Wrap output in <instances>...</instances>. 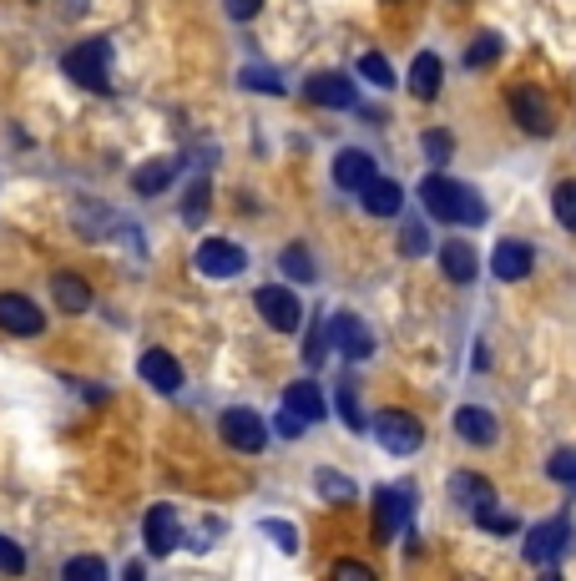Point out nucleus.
I'll list each match as a JSON object with an SVG mask.
<instances>
[{
    "mask_svg": "<svg viewBox=\"0 0 576 581\" xmlns=\"http://www.w3.org/2000/svg\"><path fill=\"white\" fill-rule=\"evenodd\" d=\"M420 203L430 207V218H445V223H486V198L465 182H450V177H425L420 188Z\"/></svg>",
    "mask_w": 576,
    "mask_h": 581,
    "instance_id": "nucleus-1",
    "label": "nucleus"
},
{
    "mask_svg": "<svg viewBox=\"0 0 576 581\" xmlns=\"http://www.w3.org/2000/svg\"><path fill=\"white\" fill-rule=\"evenodd\" d=\"M66 76L87 91H112V46L106 41H87L66 51Z\"/></svg>",
    "mask_w": 576,
    "mask_h": 581,
    "instance_id": "nucleus-2",
    "label": "nucleus"
},
{
    "mask_svg": "<svg viewBox=\"0 0 576 581\" xmlns=\"http://www.w3.org/2000/svg\"><path fill=\"white\" fill-rule=\"evenodd\" d=\"M370 425H374V440L389 455H410L425 445V425L414 420V415H405V409H380Z\"/></svg>",
    "mask_w": 576,
    "mask_h": 581,
    "instance_id": "nucleus-3",
    "label": "nucleus"
},
{
    "mask_svg": "<svg viewBox=\"0 0 576 581\" xmlns=\"http://www.w3.org/2000/svg\"><path fill=\"white\" fill-rule=\"evenodd\" d=\"M572 521H541V526H532V536H526V561L532 567H556L566 552H572Z\"/></svg>",
    "mask_w": 576,
    "mask_h": 581,
    "instance_id": "nucleus-4",
    "label": "nucleus"
},
{
    "mask_svg": "<svg viewBox=\"0 0 576 581\" xmlns=\"http://www.w3.org/2000/svg\"><path fill=\"white\" fill-rule=\"evenodd\" d=\"M511 116H516V127L532 131V137H551V131H556V112H551L547 91H536V87H511Z\"/></svg>",
    "mask_w": 576,
    "mask_h": 581,
    "instance_id": "nucleus-5",
    "label": "nucleus"
},
{
    "mask_svg": "<svg viewBox=\"0 0 576 581\" xmlns=\"http://www.w3.org/2000/svg\"><path fill=\"white\" fill-rule=\"evenodd\" d=\"M253 304H258V314H264L279 334H294L298 324H304V304H298L294 289H283V283H264V289L253 293Z\"/></svg>",
    "mask_w": 576,
    "mask_h": 581,
    "instance_id": "nucleus-6",
    "label": "nucleus"
},
{
    "mask_svg": "<svg viewBox=\"0 0 576 581\" xmlns=\"http://www.w3.org/2000/svg\"><path fill=\"white\" fill-rule=\"evenodd\" d=\"M218 425H222V440H228L233 451H243V455L264 451L268 430H264V415H258V409H222Z\"/></svg>",
    "mask_w": 576,
    "mask_h": 581,
    "instance_id": "nucleus-7",
    "label": "nucleus"
},
{
    "mask_svg": "<svg viewBox=\"0 0 576 581\" xmlns=\"http://www.w3.org/2000/svg\"><path fill=\"white\" fill-rule=\"evenodd\" d=\"M329 339H334V349H340L344 359H370L374 354V334L359 314H334L329 319Z\"/></svg>",
    "mask_w": 576,
    "mask_h": 581,
    "instance_id": "nucleus-8",
    "label": "nucleus"
},
{
    "mask_svg": "<svg viewBox=\"0 0 576 581\" xmlns=\"http://www.w3.org/2000/svg\"><path fill=\"white\" fill-rule=\"evenodd\" d=\"M197 274H207V278H238L243 274V248L238 243H228V238H207V243H197Z\"/></svg>",
    "mask_w": 576,
    "mask_h": 581,
    "instance_id": "nucleus-9",
    "label": "nucleus"
},
{
    "mask_svg": "<svg viewBox=\"0 0 576 581\" xmlns=\"http://www.w3.org/2000/svg\"><path fill=\"white\" fill-rule=\"evenodd\" d=\"M0 329L30 339V334H41L46 329V314L30 304V299H21V293H0Z\"/></svg>",
    "mask_w": 576,
    "mask_h": 581,
    "instance_id": "nucleus-10",
    "label": "nucleus"
},
{
    "mask_svg": "<svg viewBox=\"0 0 576 581\" xmlns=\"http://www.w3.org/2000/svg\"><path fill=\"white\" fill-rule=\"evenodd\" d=\"M142 536H148V552H152V556L178 552V541H182L178 510H172V506H152V510H148V521H142Z\"/></svg>",
    "mask_w": 576,
    "mask_h": 581,
    "instance_id": "nucleus-11",
    "label": "nucleus"
},
{
    "mask_svg": "<svg viewBox=\"0 0 576 581\" xmlns=\"http://www.w3.org/2000/svg\"><path fill=\"white\" fill-rule=\"evenodd\" d=\"M532 243H521V238H505V243H496V253H490V274L505 278V283H521V278L532 274Z\"/></svg>",
    "mask_w": 576,
    "mask_h": 581,
    "instance_id": "nucleus-12",
    "label": "nucleus"
},
{
    "mask_svg": "<svg viewBox=\"0 0 576 581\" xmlns=\"http://www.w3.org/2000/svg\"><path fill=\"white\" fill-rule=\"evenodd\" d=\"M309 102L313 106H329V112H349L355 106V87H349V76H340V72H319V76H309Z\"/></svg>",
    "mask_w": 576,
    "mask_h": 581,
    "instance_id": "nucleus-13",
    "label": "nucleus"
},
{
    "mask_svg": "<svg viewBox=\"0 0 576 581\" xmlns=\"http://www.w3.org/2000/svg\"><path fill=\"white\" fill-rule=\"evenodd\" d=\"M374 177H380V167H374L370 152H355V147H349V152L334 157V182H340L344 192H364Z\"/></svg>",
    "mask_w": 576,
    "mask_h": 581,
    "instance_id": "nucleus-14",
    "label": "nucleus"
},
{
    "mask_svg": "<svg viewBox=\"0 0 576 581\" xmlns=\"http://www.w3.org/2000/svg\"><path fill=\"white\" fill-rule=\"evenodd\" d=\"M142 379H148L152 390L178 394L182 390V364L172 359L167 349H148V354H142Z\"/></svg>",
    "mask_w": 576,
    "mask_h": 581,
    "instance_id": "nucleus-15",
    "label": "nucleus"
},
{
    "mask_svg": "<svg viewBox=\"0 0 576 581\" xmlns=\"http://www.w3.org/2000/svg\"><path fill=\"white\" fill-rule=\"evenodd\" d=\"M456 430L460 440H471V445H490V440L501 435V425H496V415L481 405H460L456 409Z\"/></svg>",
    "mask_w": 576,
    "mask_h": 581,
    "instance_id": "nucleus-16",
    "label": "nucleus"
},
{
    "mask_svg": "<svg viewBox=\"0 0 576 581\" xmlns=\"http://www.w3.org/2000/svg\"><path fill=\"white\" fill-rule=\"evenodd\" d=\"M450 501H460L465 510H481L496 501V485H490L486 476H475V470H456V476H450Z\"/></svg>",
    "mask_w": 576,
    "mask_h": 581,
    "instance_id": "nucleus-17",
    "label": "nucleus"
},
{
    "mask_svg": "<svg viewBox=\"0 0 576 581\" xmlns=\"http://www.w3.org/2000/svg\"><path fill=\"white\" fill-rule=\"evenodd\" d=\"M440 76H445L440 56H435V51H420V56H414V66H410V97L435 102V97H440Z\"/></svg>",
    "mask_w": 576,
    "mask_h": 581,
    "instance_id": "nucleus-18",
    "label": "nucleus"
},
{
    "mask_svg": "<svg viewBox=\"0 0 576 581\" xmlns=\"http://www.w3.org/2000/svg\"><path fill=\"white\" fill-rule=\"evenodd\" d=\"M359 198H364V213H370V218H395L399 207H405V188L389 182V177H374Z\"/></svg>",
    "mask_w": 576,
    "mask_h": 581,
    "instance_id": "nucleus-19",
    "label": "nucleus"
},
{
    "mask_svg": "<svg viewBox=\"0 0 576 581\" xmlns=\"http://www.w3.org/2000/svg\"><path fill=\"white\" fill-rule=\"evenodd\" d=\"M283 409H294L304 425H313V420H324V394H319L313 379H298V384H289V394H283Z\"/></svg>",
    "mask_w": 576,
    "mask_h": 581,
    "instance_id": "nucleus-20",
    "label": "nucleus"
},
{
    "mask_svg": "<svg viewBox=\"0 0 576 581\" xmlns=\"http://www.w3.org/2000/svg\"><path fill=\"white\" fill-rule=\"evenodd\" d=\"M182 173V162L178 157H157V162H142L132 177V188L142 192V198H157V192H167V182Z\"/></svg>",
    "mask_w": 576,
    "mask_h": 581,
    "instance_id": "nucleus-21",
    "label": "nucleus"
},
{
    "mask_svg": "<svg viewBox=\"0 0 576 581\" xmlns=\"http://www.w3.org/2000/svg\"><path fill=\"white\" fill-rule=\"evenodd\" d=\"M414 495L410 491H380V536H395L399 526L410 521Z\"/></svg>",
    "mask_w": 576,
    "mask_h": 581,
    "instance_id": "nucleus-22",
    "label": "nucleus"
},
{
    "mask_svg": "<svg viewBox=\"0 0 576 581\" xmlns=\"http://www.w3.org/2000/svg\"><path fill=\"white\" fill-rule=\"evenodd\" d=\"M440 268L450 283H471L475 278V248L471 243H445L440 248Z\"/></svg>",
    "mask_w": 576,
    "mask_h": 581,
    "instance_id": "nucleus-23",
    "label": "nucleus"
},
{
    "mask_svg": "<svg viewBox=\"0 0 576 581\" xmlns=\"http://www.w3.org/2000/svg\"><path fill=\"white\" fill-rule=\"evenodd\" d=\"M51 293H56V304L66 308V314H81V308L91 304L87 278H76V274H56V283H51Z\"/></svg>",
    "mask_w": 576,
    "mask_h": 581,
    "instance_id": "nucleus-24",
    "label": "nucleus"
},
{
    "mask_svg": "<svg viewBox=\"0 0 576 581\" xmlns=\"http://www.w3.org/2000/svg\"><path fill=\"white\" fill-rule=\"evenodd\" d=\"M279 263H283V274L294 278V283H313V278H319V268H313V258H309V248L304 243H289L279 253Z\"/></svg>",
    "mask_w": 576,
    "mask_h": 581,
    "instance_id": "nucleus-25",
    "label": "nucleus"
},
{
    "mask_svg": "<svg viewBox=\"0 0 576 581\" xmlns=\"http://www.w3.org/2000/svg\"><path fill=\"white\" fill-rule=\"evenodd\" d=\"M238 87H243V91H264V97H283V76L268 72V66H243V72H238Z\"/></svg>",
    "mask_w": 576,
    "mask_h": 581,
    "instance_id": "nucleus-26",
    "label": "nucleus"
},
{
    "mask_svg": "<svg viewBox=\"0 0 576 581\" xmlns=\"http://www.w3.org/2000/svg\"><path fill=\"white\" fill-rule=\"evenodd\" d=\"M313 485H319V491L324 495H334V501H355V480L349 476H340V470H319V476H313Z\"/></svg>",
    "mask_w": 576,
    "mask_h": 581,
    "instance_id": "nucleus-27",
    "label": "nucleus"
},
{
    "mask_svg": "<svg viewBox=\"0 0 576 581\" xmlns=\"http://www.w3.org/2000/svg\"><path fill=\"white\" fill-rule=\"evenodd\" d=\"M475 526H481V531H501V536H511V531H516V516H511V510H496V501H490V506L475 510Z\"/></svg>",
    "mask_w": 576,
    "mask_h": 581,
    "instance_id": "nucleus-28",
    "label": "nucleus"
},
{
    "mask_svg": "<svg viewBox=\"0 0 576 581\" xmlns=\"http://www.w3.org/2000/svg\"><path fill=\"white\" fill-rule=\"evenodd\" d=\"M102 577H106L102 556H72L66 561V581H102Z\"/></svg>",
    "mask_w": 576,
    "mask_h": 581,
    "instance_id": "nucleus-29",
    "label": "nucleus"
},
{
    "mask_svg": "<svg viewBox=\"0 0 576 581\" xmlns=\"http://www.w3.org/2000/svg\"><path fill=\"white\" fill-rule=\"evenodd\" d=\"M340 415H344V425H349V430H370V415L359 409L355 384H340Z\"/></svg>",
    "mask_w": 576,
    "mask_h": 581,
    "instance_id": "nucleus-30",
    "label": "nucleus"
},
{
    "mask_svg": "<svg viewBox=\"0 0 576 581\" xmlns=\"http://www.w3.org/2000/svg\"><path fill=\"white\" fill-rule=\"evenodd\" d=\"M496 56H501V36H475V41H471V56H465V66H475V72H481V66H490Z\"/></svg>",
    "mask_w": 576,
    "mask_h": 581,
    "instance_id": "nucleus-31",
    "label": "nucleus"
},
{
    "mask_svg": "<svg viewBox=\"0 0 576 581\" xmlns=\"http://www.w3.org/2000/svg\"><path fill=\"white\" fill-rule=\"evenodd\" d=\"M359 76H364V81H374V87H395V72H389V61L384 56H359Z\"/></svg>",
    "mask_w": 576,
    "mask_h": 581,
    "instance_id": "nucleus-32",
    "label": "nucleus"
},
{
    "mask_svg": "<svg viewBox=\"0 0 576 581\" xmlns=\"http://www.w3.org/2000/svg\"><path fill=\"white\" fill-rule=\"evenodd\" d=\"M106 218H112V213H106L102 203H87V207H81V218H76V228L87 232V238H102V232L112 228V223H106Z\"/></svg>",
    "mask_w": 576,
    "mask_h": 581,
    "instance_id": "nucleus-33",
    "label": "nucleus"
},
{
    "mask_svg": "<svg viewBox=\"0 0 576 581\" xmlns=\"http://www.w3.org/2000/svg\"><path fill=\"white\" fill-rule=\"evenodd\" d=\"M551 203H556V218H562V228H572V232H576V182H562Z\"/></svg>",
    "mask_w": 576,
    "mask_h": 581,
    "instance_id": "nucleus-34",
    "label": "nucleus"
},
{
    "mask_svg": "<svg viewBox=\"0 0 576 581\" xmlns=\"http://www.w3.org/2000/svg\"><path fill=\"white\" fill-rule=\"evenodd\" d=\"M547 476L562 480V485H576V451H556L547 460Z\"/></svg>",
    "mask_w": 576,
    "mask_h": 581,
    "instance_id": "nucleus-35",
    "label": "nucleus"
},
{
    "mask_svg": "<svg viewBox=\"0 0 576 581\" xmlns=\"http://www.w3.org/2000/svg\"><path fill=\"white\" fill-rule=\"evenodd\" d=\"M425 152H430V162H445V157H450V152H456V142H450V131H445V127L425 131Z\"/></svg>",
    "mask_w": 576,
    "mask_h": 581,
    "instance_id": "nucleus-36",
    "label": "nucleus"
},
{
    "mask_svg": "<svg viewBox=\"0 0 576 581\" xmlns=\"http://www.w3.org/2000/svg\"><path fill=\"white\" fill-rule=\"evenodd\" d=\"M0 571H5V577H21V571H26V556H21V546H11L5 536H0Z\"/></svg>",
    "mask_w": 576,
    "mask_h": 581,
    "instance_id": "nucleus-37",
    "label": "nucleus"
},
{
    "mask_svg": "<svg viewBox=\"0 0 576 581\" xmlns=\"http://www.w3.org/2000/svg\"><path fill=\"white\" fill-rule=\"evenodd\" d=\"M264 531L273 536V546H283V552H298V531L283 521H264Z\"/></svg>",
    "mask_w": 576,
    "mask_h": 581,
    "instance_id": "nucleus-38",
    "label": "nucleus"
},
{
    "mask_svg": "<svg viewBox=\"0 0 576 581\" xmlns=\"http://www.w3.org/2000/svg\"><path fill=\"white\" fill-rule=\"evenodd\" d=\"M399 248H405V253H425V248H430L425 228H420V223H410V228L399 232Z\"/></svg>",
    "mask_w": 576,
    "mask_h": 581,
    "instance_id": "nucleus-39",
    "label": "nucleus"
},
{
    "mask_svg": "<svg viewBox=\"0 0 576 581\" xmlns=\"http://www.w3.org/2000/svg\"><path fill=\"white\" fill-rule=\"evenodd\" d=\"M304 430H309V425L298 420L294 409H279V435H283V440H298V435H304Z\"/></svg>",
    "mask_w": 576,
    "mask_h": 581,
    "instance_id": "nucleus-40",
    "label": "nucleus"
},
{
    "mask_svg": "<svg viewBox=\"0 0 576 581\" xmlns=\"http://www.w3.org/2000/svg\"><path fill=\"white\" fill-rule=\"evenodd\" d=\"M222 5H228V15H233V21H253V15L264 11V0H222Z\"/></svg>",
    "mask_w": 576,
    "mask_h": 581,
    "instance_id": "nucleus-41",
    "label": "nucleus"
},
{
    "mask_svg": "<svg viewBox=\"0 0 576 581\" xmlns=\"http://www.w3.org/2000/svg\"><path fill=\"white\" fill-rule=\"evenodd\" d=\"M324 339H329V324H313V334H309V364L324 359Z\"/></svg>",
    "mask_w": 576,
    "mask_h": 581,
    "instance_id": "nucleus-42",
    "label": "nucleus"
},
{
    "mask_svg": "<svg viewBox=\"0 0 576 581\" xmlns=\"http://www.w3.org/2000/svg\"><path fill=\"white\" fill-rule=\"evenodd\" d=\"M334 577H355V581H374V571H370V567H359V561H340V567H334Z\"/></svg>",
    "mask_w": 576,
    "mask_h": 581,
    "instance_id": "nucleus-43",
    "label": "nucleus"
}]
</instances>
